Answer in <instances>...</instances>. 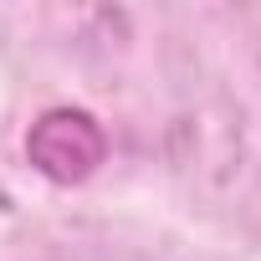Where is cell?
<instances>
[{
  "label": "cell",
  "instance_id": "1",
  "mask_svg": "<svg viewBox=\"0 0 261 261\" xmlns=\"http://www.w3.org/2000/svg\"><path fill=\"white\" fill-rule=\"evenodd\" d=\"M31 159L41 174L72 185V179H87L92 164L102 159V134H97V123L87 113H46L36 128H31Z\"/></svg>",
  "mask_w": 261,
  "mask_h": 261
}]
</instances>
